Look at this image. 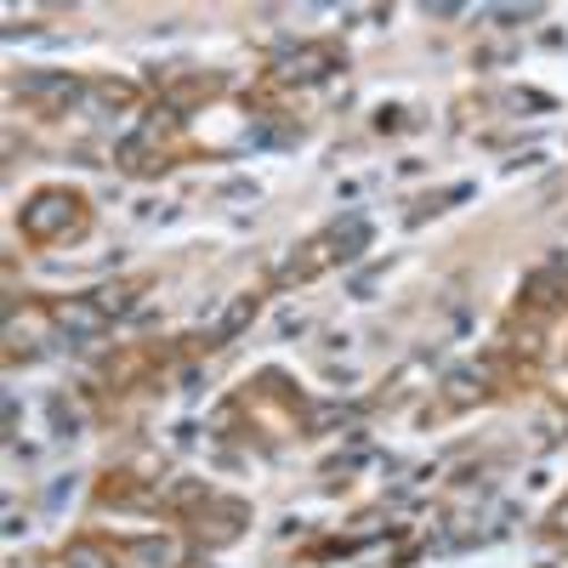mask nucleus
Returning a JSON list of instances; mask_svg holds the SVG:
<instances>
[{"instance_id":"obj_4","label":"nucleus","mask_w":568,"mask_h":568,"mask_svg":"<svg viewBox=\"0 0 568 568\" xmlns=\"http://www.w3.org/2000/svg\"><path fill=\"white\" fill-rule=\"evenodd\" d=\"M18 91H23L29 103H45V109H58V114L80 103V80H69V74H34V80H23Z\"/></svg>"},{"instance_id":"obj_3","label":"nucleus","mask_w":568,"mask_h":568,"mask_svg":"<svg viewBox=\"0 0 568 568\" xmlns=\"http://www.w3.org/2000/svg\"><path fill=\"white\" fill-rule=\"evenodd\" d=\"M52 318L69 329V342H91V336H103V329H109V307L98 296H69V302L52 307Z\"/></svg>"},{"instance_id":"obj_5","label":"nucleus","mask_w":568,"mask_h":568,"mask_svg":"<svg viewBox=\"0 0 568 568\" xmlns=\"http://www.w3.org/2000/svg\"><path fill=\"white\" fill-rule=\"evenodd\" d=\"M324 69H336V52H329V45H307V52H291L278 63L284 80H318Z\"/></svg>"},{"instance_id":"obj_6","label":"nucleus","mask_w":568,"mask_h":568,"mask_svg":"<svg viewBox=\"0 0 568 568\" xmlns=\"http://www.w3.org/2000/svg\"><path fill=\"white\" fill-rule=\"evenodd\" d=\"M489 387H484V369H455L449 375V404L460 409V404H471V398H484Z\"/></svg>"},{"instance_id":"obj_2","label":"nucleus","mask_w":568,"mask_h":568,"mask_svg":"<svg viewBox=\"0 0 568 568\" xmlns=\"http://www.w3.org/2000/svg\"><path fill=\"white\" fill-rule=\"evenodd\" d=\"M364 245H369V227H364L358 216H347V227H329L324 240H313V245H307V256H302V262H291L284 273H291V278H313L318 267L347 262V256H353V251H364Z\"/></svg>"},{"instance_id":"obj_1","label":"nucleus","mask_w":568,"mask_h":568,"mask_svg":"<svg viewBox=\"0 0 568 568\" xmlns=\"http://www.w3.org/2000/svg\"><path fill=\"white\" fill-rule=\"evenodd\" d=\"M18 227H23V240H34V245H63L69 233L85 227V200L69 194V187H40V194L18 211Z\"/></svg>"}]
</instances>
